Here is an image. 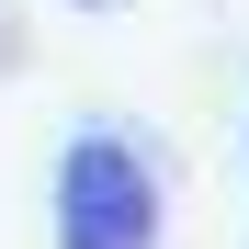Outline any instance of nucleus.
Instances as JSON below:
<instances>
[{"mask_svg": "<svg viewBox=\"0 0 249 249\" xmlns=\"http://www.w3.org/2000/svg\"><path fill=\"white\" fill-rule=\"evenodd\" d=\"M170 238V193H159V159L136 136H68L57 159V249H159Z\"/></svg>", "mask_w": 249, "mask_h": 249, "instance_id": "f257e3e1", "label": "nucleus"}, {"mask_svg": "<svg viewBox=\"0 0 249 249\" xmlns=\"http://www.w3.org/2000/svg\"><path fill=\"white\" fill-rule=\"evenodd\" d=\"M0 57H12V23H0Z\"/></svg>", "mask_w": 249, "mask_h": 249, "instance_id": "f03ea898", "label": "nucleus"}, {"mask_svg": "<svg viewBox=\"0 0 249 249\" xmlns=\"http://www.w3.org/2000/svg\"><path fill=\"white\" fill-rule=\"evenodd\" d=\"M91 12H102V0H91Z\"/></svg>", "mask_w": 249, "mask_h": 249, "instance_id": "7ed1b4c3", "label": "nucleus"}]
</instances>
